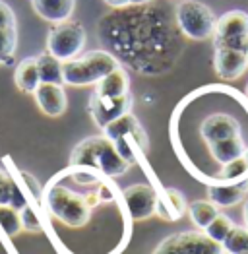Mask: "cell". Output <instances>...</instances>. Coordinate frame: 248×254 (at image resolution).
Here are the masks:
<instances>
[{"mask_svg":"<svg viewBox=\"0 0 248 254\" xmlns=\"http://www.w3.org/2000/svg\"><path fill=\"white\" fill-rule=\"evenodd\" d=\"M130 161H126L115 142L105 136H91L80 142L72 155L70 167H87L93 171H101L107 177H121L130 169Z\"/></svg>","mask_w":248,"mask_h":254,"instance_id":"1","label":"cell"},{"mask_svg":"<svg viewBox=\"0 0 248 254\" xmlns=\"http://www.w3.org/2000/svg\"><path fill=\"white\" fill-rule=\"evenodd\" d=\"M119 66H121L119 61L107 51H89L72 61L62 63V76L66 85H74V87L97 85L105 76H109Z\"/></svg>","mask_w":248,"mask_h":254,"instance_id":"2","label":"cell"},{"mask_svg":"<svg viewBox=\"0 0 248 254\" xmlns=\"http://www.w3.org/2000/svg\"><path fill=\"white\" fill-rule=\"evenodd\" d=\"M43 200L47 212L68 227H83L89 221L91 206L87 202V196L83 194L51 183L43 194Z\"/></svg>","mask_w":248,"mask_h":254,"instance_id":"3","label":"cell"},{"mask_svg":"<svg viewBox=\"0 0 248 254\" xmlns=\"http://www.w3.org/2000/svg\"><path fill=\"white\" fill-rule=\"evenodd\" d=\"M85 29L80 21H64L51 27L47 37V51L61 63L80 57L85 47Z\"/></svg>","mask_w":248,"mask_h":254,"instance_id":"4","label":"cell"},{"mask_svg":"<svg viewBox=\"0 0 248 254\" xmlns=\"http://www.w3.org/2000/svg\"><path fill=\"white\" fill-rule=\"evenodd\" d=\"M215 16L206 4L198 0H183L177 6V23L186 37L194 41H204L213 37Z\"/></svg>","mask_w":248,"mask_h":254,"instance_id":"5","label":"cell"},{"mask_svg":"<svg viewBox=\"0 0 248 254\" xmlns=\"http://www.w3.org/2000/svg\"><path fill=\"white\" fill-rule=\"evenodd\" d=\"M248 37V14L241 10H233L223 14L215 21L213 41L215 47H231L245 51Z\"/></svg>","mask_w":248,"mask_h":254,"instance_id":"6","label":"cell"},{"mask_svg":"<svg viewBox=\"0 0 248 254\" xmlns=\"http://www.w3.org/2000/svg\"><path fill=\"white\" fill-rule=\"evenodd\" d=\"M130 109H132L130 93H126L123 97H99L93 93L89 99V113L99 128H105L113 121L124 117L126 113H130Z\"/></svg>","mask_w":248,"mask_h":254,"instance_id":"7","label":"cell"},{"mask_svg":"<svg viewBox=\"0 0 248 254\" xmlns=\"http://www.w3.org/2000/svg\"><path fill=\"white\" fill-rule=\"evenodd\" d=\"M123 196L132 219L142 221V219H147V217H151L155 213L159 194L153 190L149 185H132V187H128L124 190Z\"/></svg>","mask_w":248,"mask_h":254,"instance_id":"8","label":"cell"},{"mask_svg":"<svg viewBox=\"0 0 248 254\" xmlns=\"http://www.w3.org/2000/svg\"><path fill=\"white\" fill-rule=\"evenodd\" d=\"M213 66L219 78L223 80H237L248 68V59L245 51L231 49V47H215Z\"/></svg>","mask_w":248,"mask_h":254,"instance_id":"9","label":"cell"},{"mask_svg":"<svg viewBox=\"0 0 248 254\" xmlns=\"http://www.w3.org/2000/svg\"><path fill=\"white\" fill-rule=\"evenodd\" d=\"M200 132H202V138H204L206 144H213V142L235 138V136H243L239 121L235 117H231V115H225V113L209 115L202 123Z\"/></svg>","mask_w":248,"mask_h":254,"instance_id":"10","label":"cell"},{"mask_svg":"<svg viewBox=\"0 0 248 254\" xmlns=\"http://www.w3.org/2000/svg\"><path fill=\"white\" fill-rule=\"evenodd\" d=\"M103 132H105L103 136L109 138L111 142H117V140H121V138L130 136L138 146H142L144 151H147V136H145L142 125L138 123V119H136L132 113H126L124 117L113 121L111 125H107V127L103 128Z\"/></svg>","mask_w":248,"mask_h":254,"instance_id":"11","label":"cell"},{"mask_svg":"<svg viewBox=\"0 0 248 254\" xmlns=\"http://www.w3.org/2000/svg\"><path fill=\"white\" fill-rule=\"evenodd\" d=\"M35 103L41 109L43 115L47 117H61L64 115L68 99H66V91L59 84H39L35 89Z\"/></svg>","mask_w":248,"mask_h":254,"instance_id":"12","label":"cell"},{"mask_svg":"<svg viewBox=\"0 0 248 254\" xmlns=\"http://www.w3.org/2000/svg\"><path fill=\"white\" fill-rule=\"evenodd\" d=\"M177 245L183 254H221L223 247L200 231H183L175 233Z\"/></svg>","mask_w":248,"mask_h":254,"instance_id":"13","label":"cell"},{"mask_svg":"<svg viewBox=\"0 0 248 254\" xmlns=\"http://www.w3.org/2000/svg\"><path fill=\"white\" fill-rule=\"evenodd\" d=\"M248 194V179L239 183H225V185H209L207 187V198L217 208H231L239 204Z\"/></svg>","mask_w":248,"mask_h":254,"instance_id":"14","label":"cell"},{"mask_svg":"<svg viewBox=\"0 0 248 254\" xmlns=\"http://www.w3.org/2000/svg\"><path fill=\"white\" fill-rule=\"evenodd\" d=\"M33 10L49 23H64L70 20L76 8V0H31Z\"/></svg>","mask_w":248,"mask_h":254,"instance_id":"15","label":"cell"},{"mask_svg":"<svg viewBox=\"0 0 248 254\" xmlns=\"http://www.w3.org/2000/svg\"><path fill=\"white\" fill-rule=\"evenodd\" d=\"M188 210L186 206L185 196L177 189H165L163 194L157 196V208H155V213L163 219H169V221H177L179 217H183L185 212Z\"/></svg>","mask_w":248,"mask_h":254,"instance_id":"16","label":"cell"},{"mask_svg":"<svg viewBox=\"0 0 248 254\" xmlns=\"http://www.w3.org/2000/svg\"><path fill=\"white\" fill-rule=\"evenodd\" d=\"M128 89H130V78H128L126 70L119 66L117 70H113L109 76H105L97 84L93 93L99 97H123L126 93H130Z\"/></svg>","mask_w":248,"mask_h":254,"instance_id":"17","label":"cell"},{"mask_svg":"<svg viewBox=\"0 0 248 254\" xmlns=\"http://www.w3.org/2000/svg\"><path fill=\"white\" fill-rule=\"evenodd\" d=\"M14 82L16 87L23 93H35V89L41 84L39 78V68H37V57L23 59L14 72Z\"/></svg>","mask_w":248,"mask_h":254,"instance_id":"18","label":"cell"},{"mask_svg":"<svg viewBox=\"0 0 248 254\" xmlns=\"http://www.w3.org/2000/svg\"><path fill=\"white\" fill-rule=\"evenodd\" d=\"M211 157L221 163V165H227L231 161H235L237 157H241L247 149V144L243 140V136H235V138H227V140H219V142H213V144H207Z\"/></svg>","mask_w":248,"mask_h":254,"instance_id":"19","label":"cell"},{"mask_svg":"<svg viewBox=\"0 0 248 254\" xmlns=\"http://www.w3.org/2000/svg\"><path fill=\"white\" fill-rule=\"evenodd\" d=\"M25 204L27 200L18 187V183L6 171L0 169V206H12L16 210H21Z\"/></svg>","mask_w":248,"mask_h":254,"instance_id":"20","label":"cell"},{"mask_svg":"<svg viewBox=\"0 0 248 254\" xmlns=\"http://www.w3.org/2000/svg\"><path fill=\"white\" fill-rule=\"evenodd\" d=\"M37 68H39V78L41 84H59L64 85V76H62V63L53 57L49 51L41 53L37 57Z\"/></svg>","mask_w":248,"mask_h":254,"instance_id":"21","label":"cell"},{"mask_svg":"<svg viewBox=\"0 0 248 254\" xmlns=\"http://www.w3.org/2000/svg\"><path fill=\"white\" fill-rule=\"evenodd\" d=\"M188 215H190L192 223H194L198 229L206 231L207 225L219 215V210H217V206H215L213 202H209V200H196V202H190V204H188Z\"/></svg>","mask_w":248,"mask_h":254,"instance_id":"22","label":"cell"},{"mask_svg":"<svg viewBox=\"0 0 248 254\" xmlns=\"http://www.w3.org/2000/svg\"><path fill=\"white\" fill-rule=\"evenodd\" d=\"M219 179L223 183H239V181L248 179V148L245 149V153L241 157L223 165V169L219 173Z\"/></svg>","mask_w":248,"mask_h":254,"instance_id":"23","label":"cell"},{"mask_svg":"<svg viewBox=\"0 0 248 254\" xmlns=\"http://www.w3.org/2000/svg\"><path fill=\"white\" fill-rule=\"evenodd\" d=\"M16 47H18L16 27H0V64L14 63Z\"/></svg>","mask_w":248,"mask_h":254,"instance_id":"24","label":"cell"},{"mask_svg":"<svg viewBox=\"0 0 248 254\" xmlns=\"http://www.w3.org/2000/svg\"><path fill=\"white\" fill-rule=\"evenodd\" d=\"M221 247L227 254H248V229L235 225Z\"/></svg>","mask_w":248,"mask_h":254,"instance_id":"25","label":"cell"},{"mask_svg":"<svg viewBox=\"0 0 248 254\" xmlns=\"http://www.w3.org/2000/svg\"><path fill=\"white\" fill-rule=\"evenodd\" d=\"M0 229L8 237H16L18 233H21L23 225H21L20 210L12 206H0Z\"/></svg>","mask_w":248,"mask_h":254,"instance_id":"26","label":"cell"},{"mask_svg":"<svg viewBox=\"0 0 248 254\" xmlns=\"http://www.w3.org/2000/svg\"><path fill=\"white\" fill-rule=\"evenodd\" d=\"M233 227H235V223L229 219L225 213H219L209 225L206 227V231L204 233L209 237V239H213L215 243H219V245H223V241L227 239V235L233 231Z\"/></svg>","mask_w":248,"mask_h":254,"instance_id":"27","label":"cell"},{"mask_svg":"<svg viewBox=\"0 0 248 254\" xmlns=\"http://www.w3.org/2000/svg\"><path fill=\"white\" fill-rule=\"evenodd\" d=\"M20 215H21V225H23L25 231H31V233L41 231V221H39L37 213H35V210H33L29 204H25V206L21 208Z\"/></svg>","mask_w":248,"mask_h":254,"instance_id":"28","label":"cell"},{"mask_svg":"<svg viewBox=\"0 0 248 254\" xmlns=\"http://www.w3.org/2000/svg\"><path fill=\"white\" fill-rule=\"evenodd\" d=\"M0 27H16V14L14 10L0 0Z\"/></svg>","mask_w":248,"mask_h":254,"instance_id":"29","label":"cell"},{"mask_svg":"<svg viewBox=\"0 0 248 254\" xmlns=\"http://www.w3.org/2000/svg\"><path fill=\"white\" fill-rule=\"evenodd\" d=\"M153 254H183V253H181V249H179V245H177L175 235H171V237H167V239H163V241L159 243V247L155 249Z\"/></svg>","mask_w":248,"mask_h":254,"instance_id":"30","label":"cell"},{"mask_svg":"<svg viewBox=\"0 0 248 254\" xmlns=\"http://www.w3.org/2000/svg\"><path fill=\"white\" fill-rule=\"evenodd\" d=\"M111 8H124V6H130V0H105Z\"/></svg>","mask_w":248,"mask_h":254,"instance_id":"31","label":"cell"},{"mask_svg":"<svg viewBox=\"0 0 248 254\" xmlns=\"http://www.w3.org/2000/svg\"><path fill=\"white\" fill-rule=\"evenodd\" d=\"M243 215H245V223H247V229H248V200L245 204V210H243Z\"/></svg>","mask_w":248,"mask_h":254,"instance_id":"32","label":"cell"},{"mask_svg":"<svg viewBox=\"0 0 248 254\" xmlns=\"http://www.w3.org/2000/svg\"><path fill=\"white\" fill-rule=\"evenodd\" d=\"M145 2H149V0H130V4H132V6H138V4H145Z\"/></svg>","mask_w":248,"mask_h":254,"instance_id":"33","label":"cell"},{"mask_svg":"<svg viewBox=\"0 0 248 254\" xmlns=\"http://www.w3.org/2000/svg\"><path fill=\"white\" fill-rule=\"evenodd\" d=\"M245 53H247V59H248V37H247V47H245Z\"/></svg>","mask_w":248,"mask_h":254,"instance_id":"34","label":"cell"},{"mask_svg":"<svg viewBox=\"0 0 248 254\" xmlns=\"http://www.w3.org/2000/svg\"><path fill=\"white\" fill-rule=\"evenodd\" d=\"M247 95H248V85H247Z\"/></svg>","mask_w":248,"mask_h":254,"instance_id":"35","label":"cell"}]
</instances>
